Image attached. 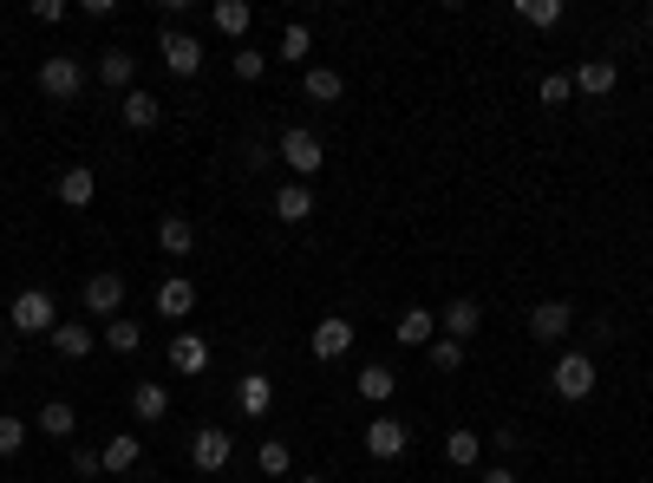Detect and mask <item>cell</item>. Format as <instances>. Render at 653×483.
Segmentation results:
<instances>
[{
	"label": "cell",
	"mask_w": 653,
	"mask_h": 483,
	"mask_svg": "<svg viewBox=\"0 0 653 483\" xmlns=\"http://www.w3.org/2000/svg\"><path fill=\"white\" fill-rule=\"evenodd\" d=\"M275 157L294 170V183H307V177H321L327 170V144L307 131V124H294V131H281V144H275Z\"/></svg>",
	"instance_id": "6da1fadb"
},
{
	"label": "cell",
	"mask_w": 653,
	"mask_h": 483,
	"mask_svg": "<svg viewBox=\"0 0 653 483\" xmlns=\"http://www.w3.org/2000/svg\"><path fill=\"white\" fill-rule=\"evenodd\" d=\"M39 92H46L52 105H72V98L85 92V65H78L72 52H46V59H39Z\"/></svg>",
	"instance_id": "7a4b0ae2"
},
{
	"label": "cell",
	"mask_w": 653,
	"mask_h": 483,
	"mask_svg": "<svg viewBox=\"0 0 653 483\" xmlns=\"http://www.w3.org/2000/svg\"><path fill=\"white\" fill-rule=\"evenodd\" d=\"M595 379H602V366H595L589 353H563V360L549 366V386H556V399H569V406H582V399L595 393Z\"/></svg>",
	"instance_id": "3957f363"
},
{
	"label": "cell",
	"mask_w": 653,
	"mask_h": 483,
	"mask_svg": "<svg viewBox=\"0 0 653 483\" xmlns=\"http://www.w3.org/2000/svg\"><path fill=\"white\" fill-rule=\"evenodd\" d=\"M7 314H13V334H52L59 327V301L46 288H20Z\"/></svg>",
	"instance_id": "277c9868"
},
{
	"label": "cell",
	"mask_w": 653,
	"mask_h": 483,
	"mask_svg": "<svg viewBox=\"0 0 653 483\" xmlns=\"http://www.w3.org/2000/svg\"><path fill=\"white\" fill-rule=\"evenodd\" d=\"M412 451V425L406 419H366V458H379V464H399Z\"/></svg>",
	"instance_id": "5b68a950"
},
{
	"label": "cell",
	"mask_w": 653,
	"mask_h": 483,
	"mask_svg": "<svg viewBox=\"0 0 653 483\" xmlns=\"http://www.w3.org/2000/svg\"><path fill=\"white\" fill-rule=\"evenodd\" d=\"M85 314H98V321H118L124 314V275L118 268H98V275H85Z\"/></svg>",
	"instance_id": "8992f818"
},
{
	"label": "cell",
	"mask_w": 653,
	"mask_h": 483,
	"mask_svg": "<svg viewBox=\"0 0 653 483\" xmlns=\"http://www.w3.org/2000/svg\"><path fill=\"white\" fill-rule=\"evenodd\" d=\"M229 458H235V438H229L222 425H203V432L190 438V464H196V471L216 478V471H229Z\"/></svg>",
	"instance_id": "52a82bcc"
},
{
	"label": "cell",
	"mask_w": 653,
	"mask_h": 483,
	"mask_svg": "<svg viewBox=\"0 0 653 483\" xmlns=\"http://www.w3.org/2000/svg\"><path fill=\"white\" fill-rule=\"evenodd\" d=\"M307 347H314V360H347L353 353V321L347 314H321V327L307 334Z\"/></svg>",
	"instance_id": "ba28073f"
},
{
	"label": "cell",
	"mask_w": 653,
	"mask_h": 483,
	"mask_svg": "<svg viewBox=\"0 0 653 483\" xmlns=\"http://www.w3.org/2000/svg\"><path fill=\"white\" fill-rule=\"evenodd\" d=\"M157 52H164V65H170L177 79H196V72H203V39H190V33H170V26H164Z\"/></svg>",
	"instance_id": "9c48e42d"
},
{
	"label": "cell",
	"mask_w": 653,
	"mask_h": 483,
	"mask_svg": "<svg viewBox=\"0 0 653 483\" xmlns=\"http://www.w3.org/2000/svg\"><path fill=\"white\" fill-rule=\"evenodd\" d=\"M150 307H157L164 321H190V314H196V281H183V275H170V281H157V294H150Z\"/></svg>",
	"instance_id": "30bf717a"
},
{
	"label": "cell",
	"mask_w": 653,
	"mask_h": 483,
	"mask_svg": "<svg viewBox=\"0 0 653 483\" xmlns=\"http://www.w3.org/2000/svg\"><path fill=\"white\" fill-rule=\"evenodd\" d=\"M438 327H445V340H477L484 307H477L471 294H458V301H445V307H438Z\"/></svg>",
	"instance_id": "8fae6325"
},
{
	"label": "cell",
	"mask_w": 653,
	"mask_h": 483,
	"mask_svg": "<svg viewBox=\"0 0 653 483\" xmlns=\"http://www.w3.org/2000/svg\"><path fill=\"white\" fill-rule=\"evenodd\" d=\"M569 79H576V92H582V98H608V92L621 85V65H615V59H582Z\"/></svg>",
	"instance_id": "7c38bea8"
},
{
	"label": "cell",
	"mask_w": 653,
	"mask_h": 483,
	"mask_svg": "<svg viewBox=\"0 0 653 483\" xmlns=\"http://www.w3.org/2000/svg\"><path fill=\"white\" fill-rule=\"evenodd\" d=\"M170 373L203 379V373H209V340H203V334H177V340H170Z\"/></svg>",
	"instance_id": "4fadbf2b"
},
{
	"label": "cell",
	"mask_w": 653,
	"mask_h": 483,
	"mask_svg": "<svg viewBox=\"0 0 653 483\" xmlns=\"http://www.w3.org/2000/svg\"><path fill=\"white\" fill-rule=\"evenodd\" d=\"M235 406H242V419H268L275 412V379L268 373H242L235 379Z\"/></svg>",
	"instance_id": "5bb4252c"
},
{
	"label": "cell",
	"mask_w": 653,
	"mask_h": 483,
	"mask_svg": "<svg viewBox=\"0 0 653 483\" xmlns=\"http://www.w3.org/2000/svg\"><path fill=\"white\" fill-rule=\"evenodd\" d=\"M52 190H59V203H65V209H92V196H98V177H92L85 164H65Z\"/></svg>",
	"instance_id": "9a60e30c"
},
{
	"label": "cell",
	"mask_w": 653,
	"mask_h": 483,
	"mask_svg": "<svg viewBox=\"0 0 653 483\" xmlns=\"http://www.w3.org/2000/svg\"><path fill=\"white\" fill-rule=\"evenodd\" d=\"M569 327H576V307H569V301H536V307H530V334H536V340H563Z\"/></svg>",
	"instance_id": "2e32d148"
},
{
	"label": "cell",
	"mask_w": 653,
	"mask_h": 483,
	"mask_svg": "<svg viewBox=\"0 0 653 483\" xmlns=\"http://www.w3.org/2000/svg\"><path fill=\"white\" fill-rule=\"evenodd\" d=\"M209 26H216L222 39H249V26H255V7H249V0H216V7H209Z\"/></svg>",
	"instance_id": "e0dca14e"
},
{
	"label": "cell",
	"mask_w": 653,
	"mask_h": 483,
	"mask_svg": "<svg viewBox=\"0 0 653 483\" xmlns=\"http://www.w3.org/2000/svg\"><path fill=\"white\" fill-rule=\"evenodd\" d=\"M98 79H105L111 92H137V59H131L124 46H105V52H98Z\"/></svg>",
	"instance_id": "ac0fdd59"
},
{
	"label": "cell",
	"mask_w": 653,
	"mask_h": 483,
	"mask_svg": "<svg viewBox=\"0 0 653 483\" xmlns=\"http://www.w3.org/2000/svg\"><path fill=\"white\" fill-rule=\"evenodd\" d=\"M157 249H164V255H170V262H183V255H190V249H196V222H190V216H177V209H170V216H164V222H157Z\"/></svg>",
	"instance_id": "d6986e66"
},
{
	"label": "cell",
	"mask_w": 653,
	"mask_h": 483,
	"mask_svg": "<svg viewBox=\"0 0 653 483\" xmlns=\"http://www.w3.org/2000/svg\"><path fill=\"white\" fill-rule=\"evenodd\" d=\"M392 334H399V347H432V340H438V314H432V307H406V314L392 321Z\"/></svg>",
	"instance_id": "ffe728a7"
},
{
	"label": "cell",
	"mask_w": 653,
	"mask_h": 483,
	"mask_svg": "<svg viewBox=\"0 0 653 483\" xmlns=\"http://www.w3.org/2000/svg\"><path fill=\"white\" fill-rule=\"evenodd\" d=\"M275 59H281V65H307V59H314V26H307V20H288Z\"/></svg>",
	"instance_id": "44dd1931"
},
{
	"label": "cell",
	"mask_w": 653,
	"mask_h": 483,
	"mask_svg": "<svg viewBox=\"0 0 653 483\" xmlns=\"http://www.w3.org/2000/svg\"><path fill=\"white\" fill-rule=\"evenodd\" d=\"M131 419H144V425L170 419V393H164L157 379H137V386H131Z\"/></svg>",
	"instance_id": "7402d4cb"
},
{
	"label": "cell",
	"mask_w": 653,
	"mask_h": 483,
	"mask_svg": "<svg viewBox=\"0 0 653 483\" xmlns=\"http://www.w3.org/2000/svg\"><path fill=\"white\" fill-rule=\"evenodd\" d=\"M33 432H39V438H59V445H65V438L78 432V412H72L65 399H46V406H39V419H33Z\"/></svg>",
	"instance_id": "603a6c76"
},
{
	"label": "cell",
	"mask_w": 653,
	"mask_h": 483,
	"mask_svg": "<svg viewBox=\"0 0 653 483\" xmlns=\"http://www.w3.org/2000/svg\"><path fill=\"white\" fill-rule=\"evenodd\" d=\"M445 464H451V471H477V464H484V438H477L471 425H458V432L445 438Z\"/></svg>",
	"instance_id": "cb8c5ba5"
},
{
	"label": "cell",
	"mask_w": 653,
	"mask_h": 483,
	"mask_svg": "<svg viewBox=\"0 0 653 483\" xmlns=\"http://www.w3.org/2000/svg\"><path fill=\"white\" fill-rule=\"evenodd\" d=\"M301 92H307L314 105H340V92H347V79H340L334 65H307V72H301Z\"/></svg>",
	"instance_id": "d4e9b609"
},
{
	"label": "cell",
	"mask_w": 653,
	"mask_h": 483,
	"mask_svg": "<svg viewBox=\"0 0 653 483\" xmlns=\"http://www.w3.org/2000/svg\"><path fill=\"white\" fill-rule=\"evenodd\" d=\"M314 216V190L307 183H281L275 190V222H307Z\"/></svg>",
	"instance_id": "484cf974"
},
{
	"label": "cell",
	"mask_w": 653,
	"mask_h": 483,
	"mask_svg": "<svg viewBox=\"0 0 653 483\" xmlns=\"http://www.w3.org/2000/svg\"><path fill=\"white\" fill-rule=\"evenodd\" d=\"M46 340H52L59 360H85V353H92V327H85V321H59Z\"/></svg>",
	"instance_id": "4316f807"
},
{
	"label": "cell",
	"mask_w": 653,
	"mask_h": 483,
	"mask_svg": "<svg viewBox=\"0 0 653 483\" xmlns=\"http://www.w3.org/2000/svg\"><path fill=\"white\" fill-rule=\"evenodd\" d=\"M118 111H124V124H131V131H150V124L164 118V105H157L144 85H137V92H124V98H118Z\"/></svg>",
	"instance_id": "83f0119b"
},
{
	"label": "cell",
	"mask_w": 653,
	"mask_h": 483,
	"mask_svg": "<svg viewBox=\"0 0 653 483\" xmlns=\"http://www.w3.org/2000/svg\"><path fill=\"white\" fill-rule=\"evenodd\" d=\"M353 386H360V399H366V406H386V399L399 393V373H392V366H360V379H353Z\"/></svg>",
	"instance_id": "f1b7e54d"
},
{
	"label": "cell",
	"mask_w": 653,
	"mask_h": 483,
	"mask_svg": "<svg viewBox=\"0 0 653 483\" xmlns=\"http://www.w3.org/2000/svg\"><path fill=\"white\" fill-rule=\"evenodd\" d=\"M510 13H517L523 26H536V33H549V26H563V13H569V7H563V0H517Z\"/></svg>",
	"instance_id": "f546056e"
},
{
	"label": "cell",
	"mask_w": 653,
	"mask_h": 483,
	"mask_svg": "<svg viewBox=\"0 0 653 483\" xmlns=\"http://www.w3.org/2000/svg\"><path fill=\"white\" fill-rule=\"evenodd\" d=\"M105 347H111L118 360H131V353L144 347V327H137L131 314H118V321H105Z\"/></svg>",
	"instance_id": "4dcf8cb0"
},
{
	"label": "cell",
	"mask_w": 653,
	"mask_h": 483,
	"mask_svg": "<svg viewBox=\"0 0 653 483\" xmlns=\"http://www.w3.org/2000/svg\"><path fill=\"white\" fill-rule=\"evenodd\" d=\"M98 458H105V471H131V464L144 458V445H137V432H111Z\"/></svg>",
	"instance_id": "1f68e13d"
},
{
	"label": "cell",
	"mask_w": 653,
	"mask_h": 483,
	"mask_svg": "<svg viewBox=\"0 0 653 483\" xmlns=\"http://www.w3.org/2000/svg\"><path fill=\"white\" fill-rule=\"evenodd\" d=\"M255 471H268V478H288V471H294V451H288L281 438H268V445L255 451Z\"/></svg>",
	"instance_id": "d6a6232c"
},
{
	"label": "cell",
	"mask_w": 653,
	"mask_h": 483,
	"mask_svg": "<svg viewBox=\"0 0 653 483\" xmlns=\"http://www.w3.org/2000/svg\"><path fill=\"white\" fill-rule=\"evenodd\" d=\"M26 438H33V425H26V419H13V412H0V458H20V451H26Z\"/></svg>",
	"instance_id": "836d02e7"
},
{
	"label": "cell",
	"mask_w": 653,
	"mask_h": 483,
	"mask_svg": "<svg viewBox=\"0 0 653 483\" xmlns=\"http://www.w3.org/2000/svg\"><path fill=\"white\" fill-rule=\"evenodd\" d=\"M536 92H543V105H569V98H576V79H569V72H543Z\"/></svg>",
	"instance_id": "e575fe53"
},
{
	"label": "cell",
	"mask_w": 653,
	"mask_h": 483,
	"mask_svg": "<svg viewBox=\"0 0 653 483\" xmlns=\"http://www.w3.org/2000/svg\"><path fill=\"white\" fill-rule=\"evenodd\" d=\"M432 366H438V373H458V366H464V340H445V334H438V340H432Z\"/></svg>",
	"instance_id": "d590c367"
},
{
	"label": "cell",
	"mask_w": 653,
	"mask_h": 483,
	"mask_svg": "<svg viewBox=\"0 0 653 483\" xmlns=\"http://www.w3.org/2000/svg\"><path fill=\"white\" fill-rule=\"evenodd\" d=\"M262 72H268V52H255V46H242V52H235V79H242V85H255Z\"/></svg>",
	"instance_id": "8d00e7d4"
},
{
	"label": "cell",
	"mask_w": 653,
	"mask_h": 483,
	"mask_svg": "<svg viewBox=\"0 0 653 483\" xmlns=\"http://www.w3.org/2000/svg\"><path fill=\"white\" fill-rule=\"evenodd\" d=\"M72 478H105V458H98V451H85V445H78V451H72Z\"/></svg>",
	"instance_id": "74e56055"
},
{
	"label": "cell",
	"mask_w": 653,
	"mask_h": 483,
	"mask_svg": "<svg viewBox=\"0 0 653 483\" xmlns=\"http://www.w3.org/2000/svg\"><path fill=\"white\" fill-rule=\"evenodd\" d=\"M33 20H46V26L65 20V0H33Z\"/></svg>",
	"instance_id": "f35d334b"
},
{
	"label": "cell",
	"mask_w": 653,
	"mask_h": 483,
	"mask_svg": "<svg viewBox=\"0 0 653 483\" xmlns=\"http://www.w3.org/2000/svg\"><path fill=\"white\" fill-rule=\"evenodd\" d=\"M477 483H517V471H477Z\"/></svg>",
	"instance_id": "ab89813d"
},
{
	"label": "cell",
	"mask_w": 653,
	"mask_h": 483,
	"mask_svg": "<svg viewBox=\"0 0 653 483\" xmlns=\"http://www.w3.org/2000/svg\"><path fill=\"white\" fill-rule=\"evenodd\" d=\"M301 483H327V478H301Z\"/></svg>",
	"instance_id": "60d3db41"
},
{
	"label": "cell",
	"mask_w": 653,
	"mask_h": 483,
	"mask_svg": "<svg viewBox=\"0 0 653 483\" xmlns=\"http://www.w3.org/2000/svg\"><path fill=\"white\" fill-rule=\"evenodd\" d=\"M648 39H653V13H648Z\"/></svg>",
	"instance_id": "b9f144b4"
}]
</instances>
